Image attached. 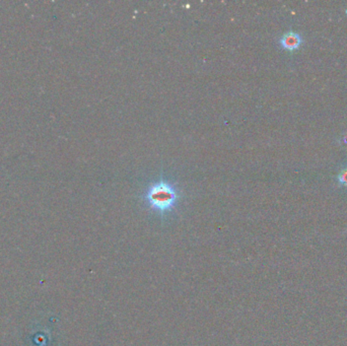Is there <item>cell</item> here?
<instances>
[{"instance_id":"cell-1","label":"cell","mask_w":347,"mask_h":346,"mask_svg":"<svg viewBox=\"0 0 347 346\" xmlns=\"http://www.w3.org/2000/svg\"><path fill=\"white\" fill-rule=\"evenodd\" d=\"M179 197L177 187L165 179L151 184L143 195L150 208L160 213L171 210L177 204Z\"/></svg>"},{"instance_id":"cell-2","label":"cell","mask_w":347,"mask_h":346,"mask_svg":"<svg viewBox=\"0 0 347 346\" xmlns=\"http://www.w3.org/2000/svg\"><path fill=\"white\" fill-rule=\"evenodd\" d=\"M279 45L286 51H295L299 49L303 43V38L297 31H286L279 38Z\"/></svg>"},{"instance_id":"cell-3","label":"cell","mask_w":347,"mask_h":346,"mask_svg":"<svg viewBox=\"0 0 347 346\" xmlns=\"http://www.w3.org/2000/svg\"><path fill=\"white\" fill-rule=\"evenodd\" d=\"M337 181L340 185L347 187V166L342 168L337 175Z\"/></svg>"},{"instance_id":"cell-4","label":"cell","mask_w":347,"mask_h":346,"mask_svg":"<svg viewBox=\"0 0 347 346\" xmlns=\"http://www.w3.org/2000/svg\"><path fill=\"white\" fill-rule=\"evenodd\" d=\"M341 142L345 145H347V134H344L342 137H341Z\"/></svg>"},{"instance_id":"cell-5","label":"cell","mask_w":347,"mask_h":346,"mask_svg":"<svg viewBox=\"0 0 347 346\" xmlns=\"http://www.w3.org/2000/svg\"><path fill=\"white\" fill-rule=\"evenodd\" d=\"M346 14H347V10H346Z\"/></svg>"}]
</instances>
